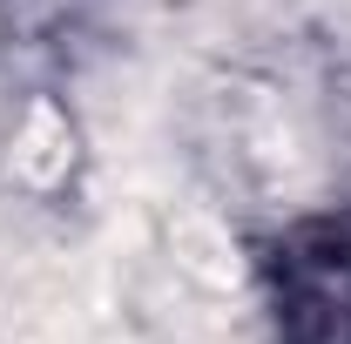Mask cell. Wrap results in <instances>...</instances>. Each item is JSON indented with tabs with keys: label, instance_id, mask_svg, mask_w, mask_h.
I'll use <instances>...</instances> for the list:
<instances>
[{
	"label": "cell",
	"instance_id": "6da1fadb",
	"mask_svg": "<svg viewBox=\"0 0 351 344\" xmlns=\"http://www.w3.org/2000/svg\"><path fill=\"white\" fill-rule=\"evenodd\" d=\"M169 250H176V263H182L189 277H203V284H217V291H230V284L243 277L237 236L223 230L217 216H203V210H189V216L169 223Z\"/></svg>",
	"mask_w": 351,
	"mask_h": 344
},
{
	"label": "cell",
	"instance_id": "7a4b0ae2",
	"mask_svg": "<svg viewBox=\"0 0 351 344\" xmlns=\"http://www.w3.org/2000/svg\"><path fill=\"white\" fill-rule=\"evenodd\" d=\"M68 156H75V149H68L61 108H54V101H34L27 122H21V135H14V175L34 182V189H47V182L68 175Z\"/></svg>",
	"mask_w": 351,
	"mask_h": 344
}]
</instances>
